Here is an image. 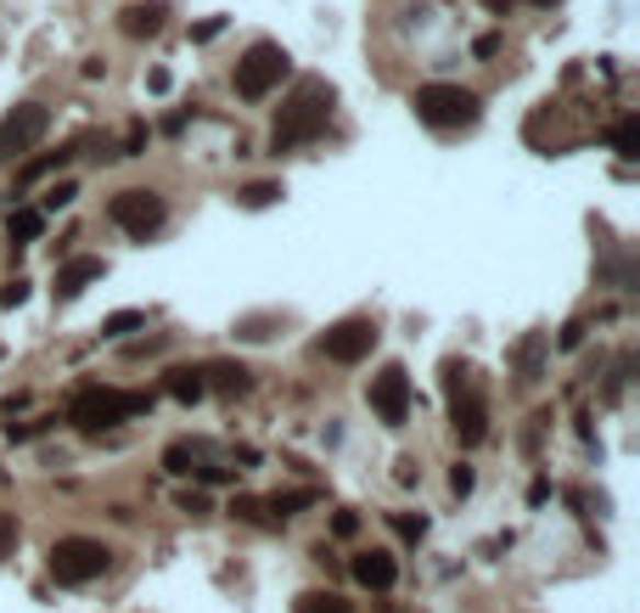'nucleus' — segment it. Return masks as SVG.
<instances>
[{
    "instance_id": "1",
    "label": "nucleus",
    "mask_w": 640,
    "mask_h": 613,
    "mask_svg": "<svg viewBox=\"0 0 640 613\" xmlns=\"http://www.w3.org/2000/svg\"><path fill=\"white\" fill-rule=\"evenodd\" d=\"M332 108H337V90L326 85V79H299V90L281 102V113H276V130H270V153L281 158V153H299V147H310V141L332 124Z\"/></svg>"
},
{
    "instance_id": "2",
    "label": "nucleus",
    "mask_w": 640,
    "mask_h": 613,
    "mask_svg": "<svg viewBox=\"0 0 640 613\" xmlns=\"http://www.w3.org/2000/svg\"><path fill=\"white\" fill-rule=\"evenodd\" d=\"M445 400H450V428L472 450L489 439V400H483V377L467 360H445Z\"/></svg>"
},
{
    "instance_id": "3",
    "label": "nucleus",
    "mask_w": 640,
    "mask_h": 613,
    "mask_svg": "<svg viewBox=\"0 0 640 613\" xmlns=\"http://www.w3.org/2000/svg\"><path fill=\"white\" fill-rule=\"evenodd\" d=\"M153 411V394H119V389H79L74 405H68V422L79 434H102V428H119L130 416H146Z\"/></svg>"
},
{
    "instance_id": "4",
    "label": "nucleus",
    "mask_w": 640,
    "mask_h": 613,
    "mask_svg": "<svg viewBox=\"0 0 640 613\" xmlns=\"http://www.w3.org/2000/svg\"><path fill=\"white\" fill-rule=\"evenodd\" d=\"M411 108H416V119H422L427 130H467V124H478V113H483V102L472 97L467 85H445V79L422 85Z\"/></svg>"
},
{
    "instance_id": "5",
    "label": "nucleus",
    "mask_w": 640,
    "mask_h": 613,
    "mask_svg": "<svg viewBox=\"0 0 640 613\" xmlns=\"http://www.w3.org/2000/svg\"><path fill=\"white\" fill-rule=\"evenodd\" d=\"M287 74H292L287 45H276V40H254L248 52H242V63H236V97H242V102H265Z\"/></svg>"
},
{
    "instance_id": "6",
    "label": "nucleus",
    "mask_w": 640,
    "mask_h": 613,
    "mask_svg": "<svg viewBox=\"0 0 640 613\" xmlns=\"http://www.w3.org/2000/svg\"><path fill=\"white\" fill-rule=\"evenodd\" d=\"M108 569H113V551L102 540H90V535H68V540L52 546V580L57 586H90Z\"/></svg>"
},
{
    "instance_id": "7",
    "label": "nucleus",
    "mask_w": 640,
    "mask_h": 613,
    "mask_svg": "<svg viewBox=\"0 0 640 613\" xmlns=\"http://www.w3.org/2000/svg\"><path fill=\"white\" fill-rule=\"evenodd\" d=\"M108 220L124 231V237H153V231H164V220H169V209H164V198L158 192H146V186H124V192L108 203Z\"/></svg>"
},
{
    "instance_id": "8",
    "label": "nucleus",
    "mask_w": 640,
    "mask_h": 613,
    "mask_svg": "<svg viewBox=\"0 0 640 613\" xmlns=\"http://www.w3.org/2000/svg\"><path fill=\"white\" fill-rule=\"evenodd\" d=\"M377 321L371 315H349V321H337V326H326V338H321V355L326 360H337V366H355V360H366L371 349H377Z\"/></svg>"
},
{
    "instance_id": "9",
    "label": "nucleus",
    "mask_w": 640,
    "mask_h": 613,
    "mask_svg": "<svg viewBox=\"0 0 640 613\" xmlns=\"http://www.w3.org/2000/svg\"><path fill=\"white\" fill-rule=\"evenodd\" d=\"M164 467L169 473H180V479H197V484H225L231 473L214 461V445H203V439H175L169 450H164Z\"/></svg>"
},
{
    "instance_id": "10",
    "label": "nucleus",
    "mask_w": 640,
    "mask_h": 613,
    "mask_svg": "<svg viewBox=\"0 0 640 613\" xmlns=\"http://www.w3.org/2000/svg\"><path fill=\"white\" fill-rule=\"evenodd\" d=\"M371 411L388 422V428H400V422L411 416V377H405V366H382L371 377Z\"/></svg>"
},
{
    "instance_id": "11",
    "label": "nucleus",
    "mask_w": 640,
    "mask_h": 613,
    "mask_svg": "<svg viewBox=\"0 0 640 613\" xmlns=\"http://www.w3.org/2000/svg\"><path fill=\"white\" fill-rule=\"evenodd\" d=\"M52 130V113H45L40 102H23V108H12L7 119H0V153H29L34 141Z\"/></svg>"
},
{
    "instance_id": "12",
    "label": "nucleus",
    "mask_w": 640,
    "mask_h": 613,
    "mask_svg": "<svg viewBox=\"0 0 640 613\" xmlns=\"http://www.w3.org/2000/svg\"><path fill=\"white\" fill-rule=\"evenodd\" d=\"M108 276V259H96V254H79V259H68L63 270H57V304H74L90 281H102Z\"/></svg>"
},
{
    "instance_id": "13",
    "label": "nucleus",
    "mask_w": 640,
    "mask_h": 613,
    "mask_svg": "<svg viewBox=\"0 0 640 613\" xmlns=\"http://www.w3.org/2000/svg\"><path fill=\"white\" fill-rule=\"evenodd\" d=\"M164 23H169V7H164V0H135V7L119 12V29H124L130 40H153V34H164Z\"/></svg>"
},
{
    "instance_id": "14",
    "label": "nucleus",
    "mask_w": 640,
    "mask_h": 613,
    "mask_svg": "<svg viewBox=\"0 0 640 613\" xmlns=\"http://www.w3.org/2000/svg\"><path fill=\"white\" fill-rule=\"evenodd\" d=\"M355 580L360 586H371V591H393V580H400V562H393V551H382V546H371V551H360L355 562Z\"/></svg>"
},
{
    "instance_id": "15",
    "label": "nucleus",
    "mask_w": 640,
    "mask_h": 613,
    "mask_svg": "<svg viewBox=\"0 0 640 613\" xmlns=\"http://www.w3.org/2000/svg\"><path fill=\"white\" fill-rule=\"evenodd\" d=\"M164 394H169V400H180V405H197V400L209 394L203 366H169V371H164Z\"/></svg>"
},
{
    "instance_id": "16",
    "label": "nucleus",
    "mask_w": 640,
    "mask_h": 613,
    "mask_svg": "<svg viewBox=\"0 0 640 613\" xmlns=\"http://www.w3.org/2000/svg\"><path fill=\"white\" fill-rule=\"evenodd\" d=\"M546 349H551L546 333H528V338L517 344V371H523V383H539V371H546Z\"/></svg>"
},
{
    "instance_id": "17",
    "label": "nucleus",
    "mask_w": 640,
    "mask_h": 613,
    "mask_svg": "<svg viewBox=\"0 0 640 613\" xmlns=\"http://www.w3.org/2000/svg\"><path fill=\"white\" fill-rule=\"evenodd\" d=\"M203 377H209V389H220V394H248V366H236V360H220V366H203Z\"/></svg>"
},
{
    "instance_id": "18",
    "label": "nucleus",
    "mask_w": 640,
    "mask_h": 613,
    "mask_svg": "<svg viewBox=\"0 0 640 613\" xmlns=\"http://www.w3.org/2000/svg\"><path fill=\"white\" fill-rule=\"evenodd\" d=\"M40 231H45V214H40V209H12V214H7V237H12V248L34 243Z\"/></svg>"
},
{
    "instance_id": "19",
    "label": "nucleus",
    "mask_w": 640,
    "mask_h": 613,
    "mask_svg": "<svg viewBox=\"0 0 640 613\" xmlns=\"http://www.w3.org/2000/svg\"><path fill=\"white\" fill-rule=\"evenodd\" d=\"M292 613H349V597H337V591H304L299 602H292Z\"/></svg>"
},
{
    "instance_id": "20",
    "label": "nucleus",
    "mask_w": 640,
    "mask_h": 613,
    "mask_svg": "<svg viewBox=\"0 0 640 613\" xmlns=\"http://www.w3.org/2000/svg\"><path fill=\"white\" fill-rule=\"evenodd\" d=\"M74 153H79V147H57V153H45V158H29V164H23V175H18V180H23V186H34V180H40V175H52V169H63V164H68V158H74Z\"/></svg>"
},
{
    "instance_id": "21",
    "label": "nucleus",
    "mask_w": 640,
    "mask_h": 613,
    "mask_svg": "<svg viewBox=\"0 0 640 613\" xmlns=\"http://www.w3.org/2000/svg\"><path fill=\"white\" fill-rule=\"evenodd\" d=\"M276 198H281V186H276V180H254V186H242V192H236L242 209H270Z\"/></svg>"
},
{
    "instance_id": "22",
    "label": "nucleus",
    "mask_w": 640,
    "mask_h": 613,
    "mask_svg": "<svg viewBox=\"0 0 640 613\" xmlns=\"http://www.w3.org/2000/svg\"><path fill=\"white\" fill-rule=\"evenodd\" d=\"M613 153H618V158H640V119H624V124L613 130Z\"/></svg>"
},
{
    "instance_id": "23",
    "label": "nucleus",
    "mask_w": 640,
    "mask_h": 613,
    "mask_svg": "<svg viewBox=\"0 0 640 613\" xmlns=\"http://www.w3.org/2000/svg\"><path fill=\"white\" fill-rule=\"evenodd\" d=\"M304 506H315V490H292V495L265 501V512H276V517H292V512H304Z\"/></svg>"
},
{
    "instance_id": "24",
    "label": "nucleus",
    "mask_w": 640,
    "mask_h": 613,
    "mask_svg": "<svg viewBox=\"0 0 640 613\" xmlns=\"http://www.w3.org/2000/svg\"><path fill=\"white\" fill-rule=\"evenodd\" d=\"M141 321H146V310H119V315L102 321V338H124V333H135Z\"/></svg>"
},
{
    "instance_id": "25",
    "label": "nucleus",
    "mask_w": 640,
    "mask_h": 613,
    "mask_svg": "<svg viewBox=\"0 0 640 613\" xmlns=\"http://www.w3.org/2000/svg\"><path fill=\"white\" fill-rule=\"evenodd\" d=\"M393 530H400V540H422V535H427V517H422V512H416V517H411V512H393Z\"/></svg>"
},
{
    "instance_id": "26",
    "label": "nucleus",
    "mask_w": 640,
    "mask_h": 613,
    "mask_svg": "<svg viewBox=\"0 0 640 613\" xmlns=\"http://www.w3.org/2000/svg\"><path fill=\"white\" fill-rule=\"evenodd\" d=\"M180 512H191V517H209L214 506H209V495H203V490H180Z\"/></svg>"
},
{
    "instance_id": "27",
    "label": "nucleus",
    "mask_w": 640,
    "mask_h": 613,
    "mask_svg": "<svg viewBox=\"0 0 640 613\" xmlns=\"http://www.w3.org/2000/svg\"><path fill=\"white\" fill-rule=\"evenodd\" d=\"M74 198H79V186H74V180H63V186H52V198H45V209H68Z\"/></svg>"
},
{
    "instance_id": "28",
    "label": "nucleus",
    "mask_w": 640,
    "mask_h": 613,
    "mask_svg": "<svg viewBox=\"0 0 640 613\" xmlns=\"http://www.w3.org/2000/svg\"><path fill=\"white\" fill-rule=\"evenodd\" d=\"M18 546V524H12V512H0V557H12Z\"/></svg>"
},
{
    "instance_id": "29",
    "label": "nucleus",
    "mask_w": 640,
    "mask_h": 613,
    "mask_svg": "<svg viewBox=\"0 0 640 613\" xmlns=\"http://www.w3.org/2000/svg\"><path fill=\"white\" fill-rule=\"evenodd\" d=\"M472 484H478V479H472V467L456 461V467H450V490H456V495H472Z\"/></svg>"
},
{
    "instance_id": "30",
    "label": "nucleus",
    "mask_w": 640,
    "mask_h": 613,
    "mask_svg": "<svg viewBox=\"0 0 640 613\" xmlns=\"http://www.w3.org/2000/svg\"><path fill=\"white\" fill-rule=\"evenodd\" d=\"M23 299H29V281H23V276H18V281H7V288H0V304H7V310H12V304H23Z\"/></svg>"
},
{
    "instance_id": "31",
    "label": "nucleus",
    "mask_w": 640,
    "mask_h": 613,
    "mask_svg": "<svg viewBox=\"0 0 640 613\" xmlns=\"http://www.w3.org/2000/svg\"><path fill=\"white\" fill-rule=\"evenodd\" d=\"M355 530H360V517H355V512H337V517H332V535H337V540H349Z\"/></svg>"
},
{
    "instance_id": "32",
    "label": "nucleus",
    "mask_w": 640,
    "mask_h": 613,
    "mask_svg": "<svg viewBox=\"0 0 640 613\" xmlns=\"http://www.w3.org/2000/svg\"><path fill=\"white\" fill-rule=\"evenodd\" d=\"M220 29H225V18H209V23H197V29H191V40H197V45H209Z\"/></svg>"
},
{
    "instance_id": "33",
    "label": "nucleus",
    "mask_w": 640,
    "mask_h": 613,
    "mask_svg": "<svg viewBox=\"0 0 640 613\" xmlns=\"http://www.w3.org/2000/svg\"><path fill=\"white\" fill-rule=\"evenodd\" d=\"M141 147H146V130H130V135H124V158H135Z\"/></svg>"
},
{
    "instance_id": "34",
    "label": "nucleus",
    "mask_w": 640,
    "mask_h": 613,
    "mask_svg": "<svg viewBox=\"0 0 640 613\" xmlns=\"http://www.w3.org/2000/svg\"><path fill=\"white\" fill-rule=\"evenodd\" d=\"M528 7H557V0H528Z\"/></svg>"
},
{
    "instance_id": "35",
    "label": "nucleus",
    "mask_w": 640,
    "mask_h": 613,
    "mask_svg": "<svg viewBox=\"0 0 640 613\" xmlns=\"http://www.w3.org/2000/svg\"><path fill=\"white\" fill-rule=\"evenodd\" d=\"M0 158H7V153H0Z\"/></svg>"
}]
</instances>
